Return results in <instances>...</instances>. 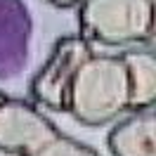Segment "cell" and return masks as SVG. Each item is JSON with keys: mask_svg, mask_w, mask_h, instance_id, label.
I'll use <instances>...</instances> for the list:
<instances>
[{"mask_svg": "<svg viewBox=\"0 0 156 156\" xmlns=\"http://www.w3.org/2000/svg\"><path fill=\"white\" fill-rule=\"evenodd\" d=\"M92 55H95L92 43H88L83 36L78 33L59 36L50 50L48 59L43 62V66L33 73L29 83L31 102L55 114H66L71 83L76 78L78 69Z\"/></svg>", "mask_w": 156, "mask_h": 156, "instance_id": "obj_3", "label": "cell"}, {"mask_svg": "<svg viewBox=\"0 0 156 156\" xmlns=\"http://www.w3.org/2000/svg\"><path fill=\"white\" fill-rule=\"evenodd\" d=\"M5 97H7V92H2V90H0V102H2Z\"/></svg>", "mask_w": 156, "mask_h": 156, "instance_id": "obj_11", "label": "cell"}, {"mask_svg": "<svg viewBox=\"0 0 156 156\" xmlns=\"http://www.w3.org/2000/svg\"><path fill=\"white\" fill-rule=\"evenodd\" d=\"M78 36L109 48L151 45L156 36V0H83Z\"/></svg>", "mask_w": 156, "mask_h": 156, "instance_id": "obj_2", "label": "cell"}, {"mask_svg": "<svg viewBox=\"0 0 156 156\" xmlns=\"http://www.w3.org/2000/svg\"><path fill=\"white\" fill-rule=\"evenodd\" d=\"M107 147L111 156H156V111L140 109L116 118Z\"/></svg>", "mask_w": 156, "mask_h": 156, "instance_id": "obj_6", "label": "cell"}, {"mask_svg": "<svg viewBox=\"0 0 156 156\" xmlns=\"http://www.w3.org/2000/svg\"><path fill=\"white\" fill-rule=\"evenodd\" d=\"M52 7H59V10H71V7H78L83 0H48Z\"/></svg>", "mask_w": 156, "mask_h": 156, "instance_id": "obj_9", "label": "cell"}, {"mask_svg": "<svg viewBox=\"0 0 156 156\" xmlns=\"http://www.w3.org/2000/svg\"><path fill=\"white\" fill-rule=\"evenodd\" d=\"M88 156H99L97 151H95V149H92V147H90V151H88Z\"/></svg>", "mask_w": 156, "mask_h": 156, "instance_id": "obj_10", "label": "cell"}, {"mask_svg": "<svg viewBox=\"0 0 156 156\" xmlns=\"http://www.w3.org/2000/svg\"><path fill=\"white\" fill-rule=\"evenodd\" d=\"M33 14L24 0H0V80H12L29 64Z\"/></svg>", "mask_w": 156, "mask_h": 156, "instance_id": "obj_5", "label": "cell"}, {"mask_svg": "<svg viewBox=\"0 0 156 156\" xmlns=\"http://www.w3.org/2000/svg\"><path fill=\"white\" fill-rule=\"evenodd\" d=\"M62 133L31 99L7 97L0 102V151L24 156Z\"/></svg>", "mask_w": 156, "mask_h": 156, "instance_id": "obj_4", "label": "cell"}, {"mask_svg": "<svg viewBox=\"0 0 156 156\" xmlns=\"http://www.w3.org/2000/svg\"><path fill=\"white\" fill-rule=\"evenodd\" d=\"M130 111V76L121 55H92L69 90V109L80 126L102 128Z\"/></svg>", "mask_w": 156, "mask_h": 156, "instance_id": "obj_1", "label": "cell"}, {"mask_svg": "<svg viewBox=\"0 0 156 156\" xmlns=\"http://www.w3.org/2000/svg\"><path fill=\"white\" fill-rule=\"evenodd\" d=\"M88 151H90V147L83 144L80 140L64 135V133H57L50 142H45L36 151L24 154V156H88Z\"/></svg>", "mask_w": 156, "mask_h": 156, "instance_id": "obj_8", "label": "cell"}, {"mask_svg": "<svg viewBox=\"0 0 156 156\" xmlns=\"http://www.w3.org/2000/svg\"><path fill=\"white\" fill-rule=\"evenodd\" d=\"M130 76V111L154 109L156 104V55L151 48L121 52Z\"/></svg>", "mask_w": 156, "mask_h": 156, "instance_id": "obj_7", "label": "cell"}]
</instances>
